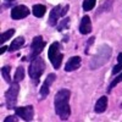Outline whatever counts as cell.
<instances>
[{"instance_id":"cell-1","label":"cell","mask_w":122,"mask_h":122,"mask_svg":"<svg viewBox=\"0 0 122 122\" xmlns=\"http://www.w3.org/2000/svg\"><path fill=\"white\" fill-rule=\"evenodd\" d=\"M70 98H71V90L68 89H60L55 94L54 99V107L55 112L60 117V120L66 121L71 115V107H70Z\"/></svg>"},{"instance_id":"cell-2","label":"cell","mask_w":122,"mask_h":122,"mask_svg":"<svg viewBox=\"0 0 122 122\" xmlns=\"http://www.w3.org/2000/svg\"><path fill=\"white\" fill-rule=\"evenodd\" d=\"M111 55H112V48L109 44H103L101 46H99L98 53L93 56V59L89 62L90 70H97V68L101 67L103 65H105L110 60Z\"/></svg>"},{"instance_id":"cell-3","label":"cell","mask_w":122,"mask_h":122,"mask_svg":"<svg viewBox=\"0 0 122 122\" xmlns=\"http://www.w3.org/2000/svg\"><path fill=\"white\" fill-rule=\"evenodd\" d=\"M44 71H45V61L43 57L38 56L37 59L30 61L29 67H28V75L34 86H38L39 79L42 77V75L44 73Z\"/></svg>"},{"instance_id":"cell-4","label":"cell","mask_w":122,"mask_h":122,"mask_svg":"<svg viewBox=\"0 0 122 122\" xmlns=\"http://www.w3.org/2000/svg\"><path fill=\"white\" fill-rule=\"evenodd\" d=\"M48 57L51 62L53 67L55 70H60L61 65H62V59L64 55L61 53V44L59 42H54L50 45L49 50H48Z\"/></svg>"},{"instance_id":"cell-5","label":"cell","mask_w":122,"mask_h":122,"mask_svg":"<svg viewBox=\"0 0 122 122\" xmlns=\"http://www.w3.org/2000/svg\"><path fill=\"white\" fill-rule=\"evenodd\" d=\"M20 93V84L17 82H12L10 84L9 89L5 92V104H6V109L12 110L16 107L17 104V97Z\"/></svg>"},{"instance_id":"cell-6","label":"cell","mask_w":122,"mask_h":122,"mask_svg":"<svg viewBox=\"0 0 122 122\" xmlns=\"http://www.w3.org/2000/svg\"><path fill=\"white\" fill-rule=\"evenodd\" d=\"M45 44L46 43H45V40L43 39L42 36L34 37L33 40H32V44H30V48H29V54L27 56V60L28 61H32V60L37 59L40 55V53L44 50Z\"/></svg>"},{"instance_id":"cell-7","label":"cell","mask_w":122,"mask_h":122,"mask_svg":"<svg viewBox=\"0 0 122 122\" xmlns=\"http://www.w3.org/2000/svg\"><path fill=\"white\" fill-rule=\"evenodd\" d=\"M15 114L23 121H32L34 117V107L32 105L15 107Z\"/></svg>"},{"instance_id":"cell-8","label":"cell","mask_w":122,"mask_h":122,"mask_svg":"<svg viewBox=\"0 0 122 122\" xmlns=\"http://www.w3.org/2000/svg\"><path fill=\"white\" fill-rule=\"evenodd\" d=\"M55 79H56V75L55 73H49L48 77L44 79V83L42 86V88H40L39 90V99L40 100H43L45 99L49 93H50V87H51V84L55 82Z\"/></svg>"},{"instance_id":"cell-9","label":"cell","mask_w":122,"mask_h":122,"mask_svg":"<svg viewBox=\"0 0 122 122\" xmlns=\"http://www.w3.org/2000/svg\"><path fill=\"white\" fill-rule=\"evenodd\" d=\"M29 15V9L26 5H17L15 7H12L11 10V18L15 21L22 20L25 17H27Z\"/></svg>"},{"instance_id":"cell-10","label":"cell","mask_w":122,"mask_h":122,"mask_svg":"<svg viewBox=\"0 0 122 122\" xmlns=\"http://www.w3.org/2000/svg\"><path fill=\"white\" fill-rule=\"evenodd\" d=\"M61 10H62L61 5H56L55 7H53V10L50 11V15H49V20H48L49 26H51V27L57 26V21L61 17Z\"/></svg>"},{"instance_id":"cell-11","label":"cell","mask_w":122,"mask_h":122,"mask_svg":"<svg viewBox=\"0 0 122 122\" xmlns=\"http://www.w3.org/2000/svg\"><path fill=\"white\" fill-rule=\"evenodd\" d=\"M81 64H82V59L81 56H72L70 57L68 61L65 65V71L66 72H72V71H76L81 67Z\"/></svg>"},{"instance_id":"cell-12","label":"cell","mask_w":122,"mask_h":122,"mask_svg":"<svg viewBox=\"0 0 122 122\" xmlns=\"http://www.w3.org/2000/svg\"><path fill=\"white\" fill-rule=\"evenodd\" d=\"M79 32L81 34H89L92 32V20L89 16H83L79 23Z\"/></svg>"},{"instance_id":"cell-13","label":"cell","mask_w":122,"mask_h":122,"mask_svg":"<svg viewBox=\"0 0 122 122\" xmlns=\"http://www.w3.org/2000/svg\"><path fill=\"white\" fill-rule=\"evenodd\" d=\"M106 107H107V97L103 95L101 98L98 99V101L95 103V106H94V111L97 114H103L106 111Z\"/></svg>"},{"instance_id":"cell-14","label":"cell","mask_w":122,"mask_h":122,"mask_svg":"<svg viewBox=\"0 0 122 122\" xmlns=\"http://www.w3.org/2000/svg\"><path fill=\"white\" fill-rule=\"evenodd\" d=\"M25 43H26V39H25L23 37H17V38H15V39L12 40V43L10 44V46H9V51H11V53L17 51V50H20V49L25 45Z\"/></svg>"},{"instance_id":"cell-15","label":"cell","mask_w":122,"mask_h":122,"mask_svg":"<svg viewBox=\"0 0 122 122\" xmlns=\"http://www.w3.org/2000/svg\"><path fill=\"white\" fill-rule=\"evenodd\" d=\"M32 12H33V15L36 17L42 18L45 15V12H46V7L43 4H34L33 7H32Z\"/></svg>"},{"instance_id":"cell-16","label":"cell","mask_w":122,"mask_h":122,"mask_svg":"<svg viewBox=\"0 0 122 122\" xmlns=\"http://www.w3.org/2000/svg\"><path fill=\"white\" fill-rule=\"evenodd\" d=\"M10 72H11V67L10 66H4L1 68V75H3V78L6 83L11 84L12 81H11V75H10Z\"/></svg>"},{"instance_id":"cell-17","label":"cell","mask_w":122,"mask_h":122,"mask_svg":"<svg viewBox=\"0 0 122 122\" xmlns=\"http://www.w3.org/2000/svg\"><path fill=\"white\" fill-rule=\"evenodd\" d=\"M25 78V68L22 66H18L15 71V76H14V82L20 83L21 81Z\"/></svg>"},{"instance_id":"cell-18","label":"cell","mask_w":122,"mask_h":122,"mask_svg":"<svg viewBox=\"0 0 122 122\" xmlns=\"http://www.w3.org/2000/svg\"><path fill=\"white\" fill-rule=\"evenodd\" d=\"M112 5H114V0H106V1L99 7L98 15L101 14V12H109L110 10H112Z\"/></svg>"},{"instance_id":"cell-19","label":"cell","mask_w":122,"mask_h":122,"mask_svg":"<svg viewBox=\"0 0 122 122\" xmlns=\"http://www.w3.org/2000/svg\"><path fill=\"white\" fill-rule=\"evenodd\" d=\"M14 34H15V29H14V28H10V29L5 30L4 33H1V37H0V43L4 44L6 40H9Z\"/></svg>"},{"instance_id":"cell-20","label":"cell","mask_w":122,"mask_h":122,"mask_svg":"<svg viewBox=\"0 0 122 122\" xmlns=\"http://www.w3.org/2000/svg\"><path fill=\"white\" fill-rule=\"evenodd\" d=\"M95 4H97V0H84L82 4V9L84 11H90V10L94 9Z\"/></svg>"},{"instance_id":"cell-21","label":"cell","mask_w":122,"mask_h":122,"mask_svg":"<svg viewBox=\"0 0 122 122\" xmlns=\"http://www.w3.org/2000/svg\"><path fill=\"white\" fill-rule=\"evenodd\" d=\"M68 25H70V18H68V17H64L62 21H61V22L56 26V28H57L59 32H62L64 29H67V28H68Z\"/></svg>"},{"instance_id":"cell-22","label":"cell","mask_w":122,"mask_h":122,"mask_svg":"<svg viewBox=\"0 0 122 122\" xmlns=\"http://www.w3.org/2000/svg\"><path fill=\"white\" fill-rule=\"evenodd\" d=\"M121 70H122V61H117V65L112 68V72H111V73H112V75H117Z\"/></svg>"},{"instance_id":"cell-23","label":"cell","mask_w":122,"mask_h":122,"mask_svg":"<svg viewBox=\"0 0 122 122\" xmlns=\"http://www.w3.org/2000/svg\"><path fill=\"white\" fill-rule=\"evenodd\" d=\"M94 40H95V38L94 37H92V38H89L88 39V42H87V45H86V54H89V48H90V45L94 43Z\"/></svg>"},{"instance_id":"cell-24","label":"cell","mask_w":122,"mask_h":122,"mask_svg":"<svg viewBox=\"0 0 122 122\" xmlns=\"http://www.w3.org/2000/svg\"><path fill=\"white\" fill-rule=\"evenodd\" d=\"M17 115L16 116H7V117H5V120H4V122H17Z\"/></svg>"},{"instance_id":"cell-25","label":"cell","mask_w":122,"mask_h":122,"mask_svg":"<svg viewBox=\"0 0 122 122\" xmlns=\"http://www.w3.org/2000/svg\"><path fill=\"white\" fill-rule=\"evenodd\" d=\"M68 9H70V5H65V7H62V10H61V17H64L67 12H68Z\"/></svg>"},{"instance_id":"cell-26","label":"cell","mask_w":122,"mask_h":122,"mask_svg":"<svg viewBox=\"0 0 122 122\" xmlns=\"http://www.w3.org/2000/svg\"><path fill=\"white\" fill-rule=\"evenodd\" d=\"M6 50H9V48L5 45V46H1V50H0V54H4L5 51H6Z\"/></svg>"},{"instance_id":"cell-27","label":"cell","mask_w":122,"mask_h":122,"mask_svg":"<svg viewBox=\"0 0 122 122\" xmlns=\"http://www.w3.org/2000/svg\"><path fill=\"white\" fill-rule=\"evenodd\" d=\"M5 1H7V3H12V1H16V0H5Z\"/></svg>"}]
</instances>
